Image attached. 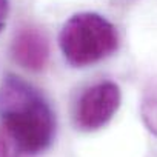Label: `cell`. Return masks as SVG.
I'll return each mask as SVG.
<instances>
[{"label":"cell","mask_w":157,"mask_h":157,"mask_svg":"<svg viewBox=\"0 0 157 157\" xmlns=\"http://www.w3.org/2000/svg\"><path fill=\"white\" fill-rule=\"evenodd\" d=\"M56 119L31 83L6 74L0 83V157H33L49 148Z\"/></svg>","instance_id":"obj_1"},{"label":"cell","mask_w":157,"mask_h":157,"mask_svg":"<svg viewBox=\"0 0 157 157\" xmlns=\"http://www.w3.org/2000/svg\"><path fill=\"white\" fill-rule=\"evenodd\" d=\"M59 43L68 63L82 68L111 56L119 46V34L100 14L80 13L63 25Z\"/></svg>","instance_id":"obj_2"},{"label":"cell","mask_w":157,"mask_h":157,"mask_svg":"<svg viewBox=\"0 0 157 157\" xmlns=\"http://www.w3.org/2000/svg\"><path fill=\"white\" fill-rule=\"evenodd\" d=\"M120 88L114 82H102L88 88L75 106V126L91 132L103 128L120 106Z\"/></svg>","instance_id":"obj_3"},{"label":"cell","mask_w":157,"mask_h":157,"mask_svg":"<svg viewBox=\"0 0 157 157\" xmlns=\"http://www.w3.org/2000/svg\"><path fill=\"white\" fill-rule=\"evenodd\" d=\"M11 56L22 68L42 71L49 60V42L46 34L36 26L22 28L13 39Z\"/></svg>","instance_id":"obj_4"},{"label":"cell","mask_w":157,"mask_h":157,"mask_svg":"<svg viewBox=\"0 0 157 157\" xmlns=\"http://www.w3.org/2000/svg\"><path fill=\"white\" fill-rule=\"evenodd\" d=\"M140 114L146 129L157 137V83H152L143 93Z\"/></svg>","instance_id":"obj_5"},{"label":"cell","mask_w":157,"mask_h":157,"mask_svg":"<svg viewBox=\"0 0 157 157\" xmlns=\"http://www.w3.org/2000/svg\"><path fill=\"white\" fill-rule=\"evenodd\" d=\"M10 16V0H0V33L3 31Z\"/></svg>","instance_id":"obj_6"}]
</instances>
